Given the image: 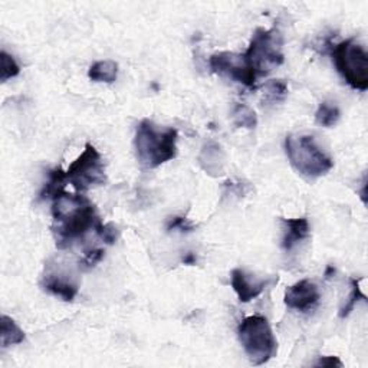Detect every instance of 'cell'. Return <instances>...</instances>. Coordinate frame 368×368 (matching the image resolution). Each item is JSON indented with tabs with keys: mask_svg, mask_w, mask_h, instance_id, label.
<instances>
[{
	"mask_svg": "<svg viewBox=\"0 0 368 368\" xmlns=\"http://www.w3.org/2000/svg\"><path fill=\"white\" fill-rule=\"evenodd\" d=\"M52 202V231L58 249L71 248L89 231H96L101 226L95 206L81 193L71 194L63 191Z\"/></svg>",
	"mask_w": 368,
	"mask_h": 368,
	"instance_id": "6da1fadb",
	"label": "cell"
},
{
	"mask_svg": "<svg viewBox=\"0 0 368 368\" xmlns=\"http://www.w3.org/2000/svg\"><path fill=\"white\" fill-rule=\"evenodd\" d=\"M179 132L176 128H160L151 120H143L134 137L137 158L146 169H157L176 158Z\"/></svg>",
	"mask_w": 368,
	"mask_h": 368,
	"instance_id": "7a4b0ae2",
	"label": "cell"
},
{
	"mask_svg": "<svg viewBox=\"0 0 368 368\" xmlns=\"http://www.w3.org/2000/svg\"><path fill=\"white\" fill-rule=\"evenodd\" d=\"M285 153L295 172L307 180H317L334 167L332 158L319 148L312 136L289 134L285 139Z\"/></svg>",
	"mask_w": 368,
	"mask_h": 368,
	"instance_id": "3957f363",
	"label": "cell"
},
{
	"mask_svg": "<svg viewBox=\"0 0 368 368\" xmlns=\"http://www.w3.org/2000/svg\"><path fill=\"white\" fill-rule=\"evenodd\" d=\"M238 337L253 365H263L278 353V341L272 326L262 315L246 317L239 324Z\"/></svg>",
	"mask_w": 368,
	"mask_h": 368,
	"instance_id": "277c9868",
	"label": "cell"
},
{
	"mask_svg": "<svg viewBox=\"0 0 368 368\" xmlns=\"http://www.w3.org/2000/svg\"><path fill=\"white\" fill-rule=\"evenodd\" d=\"M243 56L256 78L267 75L284 63L281 32L278 29H256Z\"/></svg>",
	"mask_w": 368,
	"mask_h": 368,
	"instance_id": "5b68a950",
	"label": "cell"
},
{
	"mask_svg": "<svg viewBox=\"0 0 368 368\" xmlns=\"http://www.w3.org/2000/svg\"><path fill=\"white\" fill-rule=\"evenodd\" d=\"M331 56L338 74L354 89H368V55L355 39H347L331 48Z\"/></svg>",
	"mask_w": 368,
	"mask_h": 368,
	"instance_id": "8992f818",
	"label": "cell"
},
{
	"mask_svg": "<svg viewBox=\"0 0 368 368\" xmlns=\"http://www.w3.org/2000/svg\"><path fill=\"white\" fill-rule=\"evenodd\" d=\"M66 177L78 193L103 186L107 182V176L101 154L92 144H87L81 156L66 170Z\"/></svg>",
	"mask_w": 368,
	"mask_h": 368,
	"instance_id": "52a82bcc",
	"label": "cell"
},
{
	"mask_svg": "<svg viewBox=\"0 0 368 368\" xmlns=\"http://www.w3.org/2000/svg\"><path fill=\"white\" fill-rule=\"evenodd\" d=\"M209 65L213 74L243 84L248 88H253L258 81L243 55L233 52H217L210 56Z\"/></svg>",
	"mask_w": 368,
	"mask_h": 368,
	"instance_id": "ba28073f",
	"label": "cell"
},
{
	"mask_svg": "<svg viewBox=\"0 0 368 368\" xmlns=\"http://www.w3.org/2000/svg\"><path fill=\"white\" fill-rule=\"evenodd\" d=\"M41 286L44 291L61 298L66 303H72L80 291L78 281L68 272L52 263H46L45 272L41 279Z\"/></svg>",
	"mask_w": 368,
	"mask_h": 368,
	"instance_id": "9c48e42d",
	"label": "cell"
},
{
	"mask_svg": "<svg viewBox=\"0 0 368 368\" xmlns=\"http://www.w3.org/2000/svg\"><path fill=\"white\" fill-rule=\"evenodd\" d=\"M319 298L321 295L318 286L314 282L304 279L286 288L284 295V303L291 310L305 312L318 304Z\"/></svg>",
	"mask_w": 368,
	"mask_h": 368,
	"instance_id": "30bf717a",
	"label": "cell"
},
{
	"mask_svg": "<svg viewBox=\"0 0 368 368\" xmlns=\"http://www.w3.org/2000/svg\"><path fill=\"white\" fill-rule=\"evenodd\" d=\"M230 281H231V288L236 292L241 303L246 304L250 303L252 299L258 298L266 286V281H259L253 278V275H249L243 269H233L230 274Z\"/></svg>",
	"mask_w": 368,
	"mask_h": 368,
	"instance_id": "8fae6325",
	"label": "cell"
},
{
	"mask_svg": "<svg viewBox=\"0 0 368 368\" xmlns=\"http://www.w3.org/2000/svg\"><path fill=\"white\" fill-rule=\"evenodd\" d=\"M198 164L209 176H222L224 173V151L222 146L215 141L206 143L198 154Z\"/></svg>",
	"mask_w": 368,
	"mask_h": 368,
	"instance_id": "7c38bea8",
	"label": "cell"
},
{
	"mask_svg": "<svg viewBox=\"0 0 368 368\" xmlns=\"http://www.w3.org/2000/svg\"><path fill=\"white\" fill-rule=\"evenodd\" d=\"M285 226L284 238H282V249L286 252L292 250L298 243L305 241L310 236V223L305 217L296 219H282Z\"/></svg>",
	"mask_w": 368,
	"mask_h": 368,
	"instance_id": "4fadbf2b",
	"label": "cell"
},
{
	"mask_svg": "<svg viewBox=\"0 0 368 368\" xmlns=\"http://www.w3.org/2000/svg\"><path fill=\"white\" fill-rule=\"evenodd\" d=\"M68 183V177H66V172H63L61 167L49 170L48 173V182L45 183L39 198L41 200H55L58 196H61L65 191V186Z\"/></svg>",
	"mask_w": 368,
	"mask_h": 368,
	"instance_id": "5bb4252c",
	"label": "cell"
},
{
	"mask_svg": "<svg viewBox=\"0 0 368 368\" xmlns=\"http://www.w3.org/2000/svg\"><path fill=\"white\" fill-rule=\"evenodd\" d=\"M88 77L94 82L113 84L118 78V63L114 61H99L91 65Z\"/></svg>",
	"mask_w": 368,
	"mask_h": 368,
	"instance_id": "9a60e30c",
	"label": "cell"
},
{
	"mask_svg": "<svg viewBox=\"0 0 368 368\" xmlns=\"http://www.w3.org/2000/svg\"><path fill=\"white\" fill-rule=\"evenodd\" d=\"M0 344L2 348H8L11 345H16L25 341L23 329L8 315H2V322H0Z\"/></svg>",
	"mask_w": 368,
	"mask_h": 368,
	"instance_id": "2e32d148",
	"label": "cell"
},
{
	"mask_svg": "<svg viewBox=\"0 0 368 368\" xmlns=\"http://www.w3.org/2000/svg\"><path fill=\"white\" fill-rule=\"evenodd\" d=\"M263 101L275 106L285 101L288 95V85L282 80H271L263 85Z\"/></svg>",
	"mask_w": 368,
	"mask_h": 368,
	"instance_id": "e0dca14e",
	"label": "cell"
},
{
	"mask_svg": "<svg viewBox=\"0 0 368 368\" xmlns=\"http://www.w3.org/2000/svg\"><path fill=\"white\" fill-rule=\"evenodd\" d=\"M231 120H233V124L239 128L253 129L258 125L256 113L245 104H235V107H233V110H231Z\"/></svg>",
	"mask_w": 368,
	"mask_h": 368,
	"instance_id": "ac0fdd59",
	"label": "cell"
},
{
	"mask_svg": "<svg viewBox=\"0 0 368 368\" xmlns=\"http://www.w3.org/2000/svg\"><path fill=\"white\" fill-rule=\"evenodd\" d=\"M340 108L334 104H329V103H321L318 110H317V114H315V120L319 125L322 127H334L338 120H340Z\"/></svg>",
	"mask_w": 368,
	"mask_h": 368,
	"instance_id": "d6986e66",
	"label": "cell"
},
{
	"mask_svg": "<svg viewBox=\"0 0 368 368\" xmlns=\"http://www.w3.org/2000/svg\"><path fill=\"white\" fill-rule=\"evenodd\" d=\"M360 281L361 279H354V278L350 279L351 292L348 295L347 303L340 308V318H347L353 312L355 305L358 304V300H364V303H367V296L361 292V288H360Z\"/></svg>",
	"mask_w": 368,
	"mask_h": 368,
	"instance_id": "ffe728a7",
	"label": "cell"
},
{
	"mask_svg": "<svg viewBox=\"0 0 368 368\" xmlns=\"http://www.w3.org/2000/svg\"><path fill=\"white\" fill-rule=\"evenodd\" d=\"M20 74V66L15 61L12 55H9L6 51H2L0 53V81L6 82L8 80H12Z\"/></svg>",
	"mask_w": 368,
	"mask_h": 368,
	"instance_id": "44dd1931",
	"label": "cell"
},
{
	"mask_svg": "<svg viewBox=\"0 0 368 368\" xmlns=\"http://www.w3.org/2000/svg\"><path fill=\"white\" fill-rule=\"evenodd\" d=\"M95 233L107 245H114L120 236V230L114 223H101Z\"/></svg>",
	"mask_w": 368,
	"mask_h": 368,
	"instance_id": "7402d4cb",
	"label": "cell"
},
{
	"mask_svg": "<svg viewBox=\"0 0 368 368\" xmlns=\"http://www.w3.org/2000/svg\"><path fill=\"white\" fill-rule=\"evenodd\" d=\"M165 229H167V231L179 230L182 233H191L194 230V224L187 217L175 216V217H170L169 222H167Z\"/></svg>",
	"mask_w": 368,
	"mask_h": 368,
	"instance_id": "603a6c76",
	"label": "cell"
},
{
	"mask_svg": "<svg viewBox=\"0 0 368 368\" xmlns=\"http://www.w3.org/2000/svg\"><path fill=\"white\" fill-rule=\"evenodd\" d=\"M104 258V250L103 249H91V250H87L82 260H81V265L84 267H94L96 263H99L103 260Z\"/></svg>",
	"mask_w": 368,
	"mask_h": 368,
	"instance_id": "cb8c5ba5",
	"label": "cell"
},
{
	"mask_svg": "<svg viewBox=\"0 0 368 368\" xmlns=\"http://www.w3.org/2000/svg\"><path fill=\"white\" fill-rule=\"evenodd\" d=\"M317 367H344L343 361L338 358V357H332V355H328V357H321L317 362H315Z\"/></svg>",
	"mask_w": 368,
	"mask_h": 368,
	"instance_id": "d4e9b609",
	"label": "cell"
},
{
	"mask_svg": "<svg viewBox=\"0 0 368 368\" xmlns=\"http://www.w3.org/2000/svg\"><path fill=\"white\" fill-rule=\"evenodd\" d=\"M196 262H197V258H196V255L194 253H187L184 258H183V263L184 265H196Z\"/></svg>",
	"mask_w": 368,
	"mask_h": 368,
	"instance_id": "484cf974",
	"label": "cell"
},
{
	"mask_svg": "<svg viewBox=\"0 0 368 368\" xmlns=\"http://www.w3.org/2000/svg\"><path fill=\"white\" fill-rule=\"evenodd\" d=\"M334 274H336V269H334L332 266H328V267H326V271H325V278L329 279L331 275H334Z\"/></svg>",
	"mask_w": 368,
	"mask_h": 368,
	"instance_id": "4316f807",
	"label": "cell"
}]
</instances>
